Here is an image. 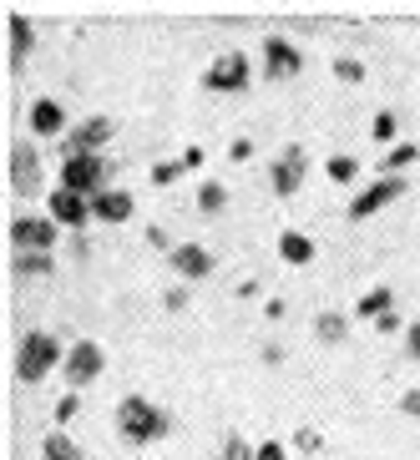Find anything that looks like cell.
<instances>
[{"instance_id": "obj_36", "label": "cell", "mask_w": 420, "mask_h": 460, "mask_svg": "<svg viewBox=\"0 0 420 460\" xmlns=\"http://www.w3.org/2000/svg\"><path fill=\"white\" fill-rule=\"evenodd\" d=\"M183 167H188V172H198V167H203V147H188V152H183Z\"/></svg>"}, {"instance_id": "obj_8", "label": "cell", "mask_w": 420, "mask_h": 460, "mask_svg": "<svg viewBox=\"0 0 420 460\" xmlns=\"http://www.w3.org/2000/svg\"><path fill=\"white\" fill-rule=\"evenodd\" d=\"M304 177H309V152L299 147V142H289V147L273 157L269 182H273V192H279V198H294V192L304 188Z\"/></svg>"}, {"instance_id": "obj_30", "label": "cell", "mask_w": 420, "mask_h": 460, "mask_svg": "<svg viewBox=\"0 0 420 460\" xmlns=\"http://www.w3.org/2000/svg\"><path fill=\"white\" fill-rule=\"evenodd\" d=\"M400 415L420 420V385H416V390H406V394H400Z\"/></svg>"}, {"instance_id": "obj_14", "label": "cell", "mask_w": 420, "mask_h": 460, "mask_svg": "<svg viewBox=\"0 0 420 460\" xmlns=\"http://www.w3.org/2000/svg\"><path fill=\"white\" fill-rule=\"evenodd\" d=\"M31 132L36 137H67V107L56 96H36L31 102Z\"/></svg>"}, {"instance_id": "obj_26", "label": "cell", "mask_w": 420, "mask_h": 460, "mask_svg": "<svg viewBox=\"0 0 420 460\" xmlns=\"http://www.w3.org/2000/svg\"><path fill=\"white\" fill-rule=\"evenodd\" d=\"M258 456V446H248L244 435H228L223 446H218V460H254Z\"/></svg>"}, {"instance_id": "obj_11", "label": "cell", "mask_w": 420, "mask_h": 460, "mask_svg": "<svg viewBox=\"0 0 420 460\" xmlns=\"http://www.w3.org/2000/svg\"><path fill=\"white\" fill-rule=\"evenodd\" d=\"M299 71H304V51L294 41H284V36H269L264 41V76L269 82H289Z\"/></svg>"}, {"instance_id": "obj_12", "label": "cell", "mask_w": 420, "mask_h": 460, "mask_svg": "<svg viewBox=\"0 0 420 460\" xmlns=\"http://www.w3.org/2000/svg\"><path fill=\"white\" fill-rule=\"evenodd\" d=\"M46 213H51L61 228L82 233L86 223H92V198H82V192H71V188H56L51 198H46Z\"/></svg>"}, {"instance_id": "obj_33", "label": "cell", "mask_w": 420, "mask_h": 460, "mask_svg": "<svg viewBox=\"0 0 420 460\" xmlns=\"http://www.w3.org/2000/svg\"><path fill=\"white\" fill-rule=\"evenodd\" d=\"M254 460H289V450L279 446V440H264V446H258V456Z\"/></svg>"}, {"instance_id": "obj_21", "label": "cell", "mask_w": 420, "mask_h": 460, "mask_svg": "<svg viewBox=\"0 0 420 460\" xmlns=\"http://www.w3.org/2000/svg\"><path fill=\"white\" fill-rule=\"evenodd\" d=\"M41 456L46 460H82V450H76V440H71L67 430H51L41 440Z\"/></svg>"}, {"instance_id": "obj_34", "label": "cell", "mask_w": 420, "mask_h": 460, "mask_svg": "<svg viewBox=\"0 0 420 460\" xmlns=\"http://www.w3.org/2000/svg\"><path fill=\"white\" fill-rule=\"evenodd\" d=\"M375 329H380V334H395V329H400V314H380V319H375Z\"/></svg>"}, {"instance_id": "obj_20", "label": "cell", "mask_w": 420, "mask_h": 460, "mask_svg": "<svg viewBox=\"0 0 420 460\" xmlns=\"http://www.w3.org/2000/svg\"><path fill=\"white\" fill-rule=\"evenodd\" d=\"M314 334H319V344H344L350 319H344V314H319V319H314Z\"/></svg>"}, {"instance_id": "obj_18", "label": "cell", "mask_w": 420, "mask_h": 460, "mask_svg": "<svg viewBox=\"0 0 420 460\" xmlns=\"http://www.w3.org/2000/svg\"><path fill=\"white\" fill-rule=\"evenodd\" d=\"M11 273L15 279H51L56 263L51 253H11Z\"/></svg>"}, {"instance_id": "obj_13", "label": "cell", "mask_w": 420, "mask_h": 460, "mask_svg": "<svg viewBox=\"0 0 420 460\" xmlns=\"http://www.w3.org/2000/svg\"><path fill=\"white\" fill-rule=\"evenodd\" d=\"M167 258H173V273L177 279H188V284H198V279L213 273V253H208L203 243H177Z\"/></svg>"}, {"instance_id": "obj_19", "label": "cell", "mask_w": 420, "mask_h": 460, "mask_svg": "<svg viewBox=\"0 0 420 460\" xmlns=\"http://www.w3.org/2000/svg\"><path fill=\"white\" fill-rule=\"evenodd\" d=\"M390 304H395L390 284H375V288H370V294H360V304H354V314H360V319H370V324H375L380 314H390Z\"/></svg>"}, {"instance_id": "obj_4", "label": "cell", "mask_w": 420, "mask_h": 460, "mask_svg": "<svg viewBox=\"0 0 420 460\" xmlns=\"http://www.w3.org/2000/svg\"><path fill=\"white\" fill-rule=\"evenodd\" d=\"M107 172H112V163L102 157V152H76V157L61 163V182H56V188H71V192H82V198H96V192H107Z\"/></svg>"}, {"instance_id": "obj_28", "label": "cell", "mask_w": 420, "mask_h": 460, "mask_svg": "<svg viewBox=\"0 0 420 460\" xmlns=\"http://www.w3.org/2000/svg\"><path fill=\"white\" fill-rule=\"evenodd\" d=\"M183 172H188V167H183V157H177V163H157V167H152V188H173Z\"/></svg>"}, {"instance_id": "obj_32", "label": "cell", "mask_w": 420, "mask_h": 460, "mask_svg": "<svg viewBox=\"0 0 420 460\" xmlns=\"http://www.w3.org/2000/svg\"><path fill=\"white\" fill-rule=\"evenodd\" d=\"M228 157H233V163H248V157H254V142H248V137H233Z\"/></svg>"}, {"instance_id": "obj_2", "label": "cell", "mask_w": 420, "mask_h": 460, "mask_svg": "<svg viewBox=\"0 0 420 460\" xmlns=\"http://www.w3.org/2000/svg\"><path fill=\"white\" fill-rule=\"evenodd\" d=\"M117 435H122L127 446H152V440L167 435V415L152 400H142V394H127L122 405H117Z\"/></svg>"}, {"instance_id": "obj_15", "label": "cell", "mask_w": 420, "mask_h": 460, "mask_svg": "<svg viewBox=\"0 0 420 460\" xmlns=\"http://www.w3.org/2000/svg\"><path fill=\"white\" fill-rule=\"evenodd\" d=\"M132 192L127 188H107V192H96L92 198V217L96 223H127V217H132Z\"/></svg>"}, {"instance_id": "obj_3", "label": "cell", "mask_w": 420, "mask_h": 460, "mask_svg": "<svg viewBox=\"0 0 420 460\" xmlns=\"http://www.w3.org/2000/svg\"><path fill=\"white\" fill-rule=\"evenodd\" d=\"M248 82H254V61H248V51H238V46L218 51L213 61H208V71H203V86H208V92H218V96L244 92Z\"/></svg>"}, {"instance_id": "obj_25", "label": "cell", "mask_w": 420, "mask_h": 460, "mask_svg": "<svg viewBox=\"0 0 420 460\" xmlns=\"http://www.w3.org/2000/svg\"><path fill=\"white\" fill-rule=\"evenodd\" d=\"M370 132H375L380 142H390V147H395V137H400V117H395L390 107H385V111H375V122H370Z\"/></svg>"}, {"instance_id": "obj_29", "label": "cell", "mask_w": 420, "mask_h": 460, "mask_svg": "<svg viewBox=\"0 0 420 460\" xmlns=\"http://www.w3.org/2000/svg\"><path fill=\"white\" fill-rule=\"evenodd\" d=\"M335 76H339V82H365V61H354V56H335Z\"/></svg>"}, {"instance_id": "obj_24", "label": "cell", "mask_w": 420, "mask_h": 460, "mask_svg": "<svg viewBox=\"0 0 420 460\" xmlns=\"http://www.w3.org/2000/svg\"><path fill=\"white\" fill-rule=\"evenodd\" d=\"M325 172L335 177V182H354V177H360V163H354L350 152H335V157L325 163Z\"/></svg>"}, {"instance_id": "obj_1", "label": "cell", "mask_w": 420, "mask_h": 460, "mask_svg": "<svg viewBox=\"0 0 420 460\" xmlns=\"http://www.w3.org/2000/svg\"><path fill=\"white\" fill-rule=\"evenodd\" d=\"M61 365H67V349H61V339L46 334V329H31V334L21 339V349H15V379H21V385H41V379Z\"/></svg>"}, {"instance_id": "obj_6", "label": "cell", "mask_w": 420, "mask_h": 460, "mask_svg": "<svg viewBox=\"0 0 420 460\" xmlns=\"http://www.w3.org/2000/svg\"><path fill=\"white\" fill-rule=\"evenodd\" d=\"M102 369H107V349L96 344V339H76L67 349V365H61V379H67V390L82 394L92 379H102Z\"/></svg>"}, {"instance_id": "obj_10", "label": "cell", "mask_w": 420, "mask_h": 460, "mask_svg": "<svg viewBox=\"0 0 420 460\" xmlns=\"http://www.w3.org/2000/svg\"><path fill=\"white\" fill-rule=\"evenodd\" d=\"M112 137H117V122L96 111V117H86V122H76L67 137H61V152H67V157H76V152H102V147L112 142Z\"/></svg>"}, {"instance_id": "obj_22", "label": "cell", "mask_w": 420, "mask_h": 460, "mask_svg": "<svg viewBox=\"0 0 420 460\" xmlns=\"http://www.w3.org/2000/svg\"><path fill=\"white\" fill-rule=\"evenodd\" d=\"M223 203H228V188H223V182H213V177H208V182H198V208H203L208 217L223 213Z\"/></svg>"}, {"instance_id": "obj_23", "label": "cell", "mask_w": 420, "mask_h": 460, "mask_svg": "<svg viewBox=\"0 0 420 460\" xmlns=\"http://www.w3.org/2000/svg\"><path fill=\"white\" fill-rule=\"evenodd\" d=\"M416 152H420L416 142H395V147L385 152V163H380V167H385V177H400L410 163H416Z\"/></svg>"}, {"instance_id": "obj_7", "label": "cell", "mask_w": 420, "mask_h": 460, "mask_svg": "<svg viewBox=\"0 0 420 460\" xmlns=\"http://www.w3.org/2000/svg\"><path fill=\"white\" fill-rule=\"evenodd\" d=\"M400 198H406V177H375L370 188L354 192V203L344 208V213H350V223H360V217H375L380 208L400 203Z\"/></svg>"}, {"instance_id": "obj_16", "label": "cell", "mask_w": 420, "mask_h": 460, "mask_svg": "<svg viewBox=\"0 0 420 460\" xmlns=\"http://www.w3.org/2000/svg\"><path fill=\"white\" fill-rule=\"evenodd\" d=\"M5 31H11V71H21L26 66V56H31V46H36V31H31V21L21 11H5Z\"/></svg>"}, {"instance_id": "obj_5", "label": "cell", "mask_w": 420, "mask_h": 460, "mask_svg": "<svg viewBox=\"0 0 420 460\" xmlns=\"http://www.w3.org/2000/svg\"><path fill=\"white\" fill-rule=\"evenodd\" d=\"M56 223L51 213H21V217H11V228H5V238H11V248L15 253H51L56 248Z\"/></svg>"}, {"instance_id": "obj_17", "label": "cell", "mask_w": 420, "mask_h": 460, "mask_svg": "<svg viewBox=\"0 0 420 460\" xmlns=\"http://www.w3.org/2000/svg\"><path fill=\"white\" fill-rule=\"evenodd\" d=\"M314 253H319V248H314L309 233H299V228H284V233H279V258H284V263H294V269H309Z\"/></svg>"}, {"instance_id": "obj_37", "label": "cell", "mask_w": 420, "mask_h": 460, "mask_svg": "<svg viewBox=\"0 0 420 460\" xmlns=\"http://www.w3.org/2000/svg\"><path fill=\"white\" fill-rule=\"evenodd\" d=\"M163 304H167V309H183V304H188V294H183V288H167Z\"/></svg>"}, {"instance_id": "obj_35", "label": "cell", "mask_w": 420, "mask_h": 460, "mask_svg": "<svg viewBox=\"0 0 420 460\" xmlns=\"http://www.w3.org/2000/svg\"><path fill=\"white\" fill-rule=\"evenodd\" d=\"M147 243H152V248H167V253H173V248H177V243H173V238H167L163 228H147Z\"/></svg>"}, {"instance_id": "obj_31", "label": "cell", "mask_w": 420, "mask_h": 460, "mask_svg": "<svg viewBox=\"0 0 420 460\" xmlns=\"http://www.w3.org/2000/svg\"><path fill=\"white\" fill-rule=\"evenodd\" d=\"M406 359H420V319L406 324Z\"/></svg>"}, {"instance_id": "obj_27", "label": "cell", "mask_w": 420, "mask_h": 460, "mask_svg": "<svg viewBox=\"0 0 420 460\" xmlns=\"http://www.w3.org/2000/svg\"><path fill=\"white\" fill-rule=\"evenodd\" d=\"M76 410H82V400H76V390H67L56 400V430H67L71 420H76Z\"/></svg>"}, {"instance_id": "obj_9", "label": "cell", "mask_w": 420, "mask_h": 460, "mask_svg": "<svg viewBox=\"0 0 420 460\" xmlns=\"http://www.w3.org/2000/svg\"><path fill=\"white\" fill-rule=\"evenodd\" d=\"M11 188L21 198H36L46 188V167H41V152L31 147V142H15L11 147Z\"/></svg>"}]
</instances>
